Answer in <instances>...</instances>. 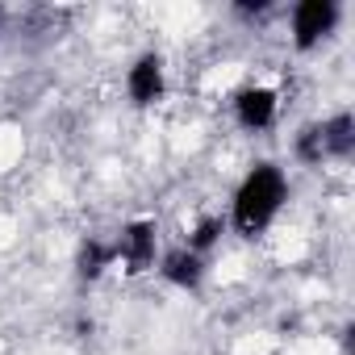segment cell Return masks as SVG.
I'll use <instances>...</instances> for the list:
<instances>
[{"instance_id":"cell-4","label":"cell","mask_w":355,"mask_h":355,"mask_svg":"<svg viewBox=\"0 0 355 355\" xmlns=\"http://www.w3.org/2000/svg\"><path fill=\"white\" fill-rule=\"evenodd\" d=\"M125 96L138 109H150L167 96V63L159 51H142L130 67H125Z\"/></svg>"},{"instance_id":"cell-11","label":"cell","mask_w":355,"mask_h":355,"mask_svg":"<svg viewBox=\"0 0 355 355\" xmlns=\"http://www.w3.org/2000/svg\"><path fill=\"white\" fill-rule=\"evenodd\" d=\"M0 21H5V5H0Z\"/></svg>"},{"instance_id":"cell-1","label":"cell","mask_w":355,"mask_h":355,"mask_svg":"<svg viewBox=\"0 0 355 355\" xmlns=\"http://www.w3.org/2000/svg\"><path fill=\"white\" fill-rule=\"evenodd\" d=\"M284 201H288V175H284V167L272 163V159L255 163L239 180L234 197H230V230L239 239H259L280 218Z\"/></svg>"},{"instance_id":"cell-6","label":"cell","mask_w":355,"mask_h":355,"mask_svg":"<svg viewBox=\"0 0 355 355\" xmlns=\"http://www.w3.org/2000/svg\"><path fill=\"white\" fill-rule=\"evenodd\" d=\"M205 255H197V251H189V247H175V251H167L163 259H159V276L171 284V288H180V293H197L201 284H205Z\"/></svg>"},{"instance_id":"cell-7","label":"cell","mask_w":355,"mask_h":355,"mask_svg":"<svg viewBox=\"0 0 355 355\" xmlns=\"http://www.w3.org/2000/svg\"><path fill=\"white\" fill-rule=\"evenodd\" d=\"M318 125H322V150H326V159H347L355 150V121H351V113H334V117H326Z\"/></svg>"},{"instance_id":"cell-5","label":"cell","mask_w":355,"mask_h":355,"mask_svg":"<svg viewBox=\"0 0 355 355\" xmlns=\"http://www.w3.org/2000/svg\"><path fill=\"white\" fill-rule=\"evenodd\" d=\"M230 113L234 121L247 130V134H263L276 125V113H280V92L272 84H243L230 101Z\"/></svg>"},{"instance_id":"cell-8","label":"cell","mask_w":355,"mask_h":355,"mask_svg":"<svg viewBox=\"0 0 355 355\" xmlns=\"http://www.w3.org/2000/svg\"><path fill=\"white\" fill-rule=\"evenodd\" d=\"M109 268H117V259H113V243L84 239L80 251H76V272H80V280H101Z\"/></svg>"},{"instance_id":"cell-10","label":"cell","mask_w":355,"mask_h":355,"mask_svg":"<svg viewBox=\"0 0 355 355\" xmlns=\"http://www.w3.org/2000/svg\"><path fill=\"white\" fill-rule=\"evenodd\" d=\"M297 159L301 163H322L326 150H322V125H305L297 134Z\"/></svg>"},{"instance_id":"cell-9","label":"cell","mask_w":355,"mask_h":355,"mask_svg":"<svg viewBox=\"0 0 355 355\" xmlns=\"http://www.w3.org/2000/svg\"><path fill=\"white\" fill-rule=\"evenodd\" d=\"M222 234H226V222H222V218H201V222L189 230V243H184V247L197 251V255H205L209 247H218Z\"/></svg>"},{"instance_id":"cell-2","label":"cell","mask_w":355,"mask_h":355,"mask_svg":"<svg viewBox=\"0 0 355 355\" xmlns=\"http://www.w3.org/2000/svg\"><path fill=\"white\" fill-rule=\"evenodd\" d=\"M343 21V5L338 0H297L293 13H288V38H293V51L309 55L318 51Z\"/></svg>"},{"instance_id":"cell-3","label":"cell","mask_w":355,"mask_h":355,"mask_svg":"<svg viewBox=\"0 0 355 355\" xmlns=\"http://www.w3.org/2000/svg\"><path fill=\"white\" fill-rule=\"evenodd\" d=\"M113 259L130 272V276H142L159 263V226L150 218H134L117 230L113 239Z\"/></svg>"}]
</instances>
